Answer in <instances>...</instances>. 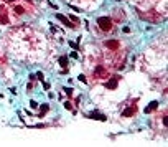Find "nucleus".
Listing matches in <instances>:
<instances>
[{"label":"nucleus","mask_w":168,"mask_h":147,"mask_svg":"<svg viewBox=\"0 0 168 147\" xmlns=\"http://www.w3.org/2000/svg\"><path fill=\"white\" fill-rule=\"evenodd\" d=\"M105 46H109V48H117L119 43H117V41H105Z\"/></svg>","instance_id":"20e7f679"},{"label":"nucleus","mask_w":168,"mask_h":147,"mask_svg":"<svg viewBox=\"0 0 168 147\" xmlns=\"http://www.w3.org/2000/svg\"><path fill=\"white\" fill-rule=\"evenodd\" d=\"M15 12H17V13H18V15H22V13H23V12H25V10H23V8H22V7H15Z\"/></svg>","instance_id":"0eeeda50"},{"label":"nucleus","mask_w":168,"mask_h":147,"mask_svg":"<svg viewBox=\"0 0 168 147\" xmlns=\"http://www.w3.org/2000/svg\"><path fill=\"white\" fill-rule=\"evenodd\" d=\"M64 108H66V109H71V103H69V101L64 103Z\"/></svg>","instance_id":"9b49d317"},{"label":"nucleus","mask_w":168,"mask_h":147,"mask_svg":"<svg viewBox=\"0 0 168 147\" xmlns=\"http://www.w3.org/2000/svg\"><path fill=\"white\" fill-rule=\"evenodd\" d=\"M155 108H157V103H152L150 106H147V108H145V112H150V111L155 109Z\"/></svg>","instance_id":"39448f33"},{"label":"nucleus","mask_w":168,"mask_h":147,"mask_svg":"<svg viewBox=\"0 0 168 147\" xmlns=\"http://www.w3.org/2000/svg\"><path fill=\"white\" fill-rule=\"evenodd\" d=\"M89 117H91V119H99V121H105V116H104V114H101V112H91V114H89Z\"/></svg>","instance_id":"f03ea898"},{"label":"nucleus","mask_w":168,"mask_h":147,"mask_svg":"<svg viewBox=\"0 0 168 147\" xmlns=\"http://www.w3.org/2000/svg\"><path fill=\"white\" fill-rule=\"evenodd\" d=\"M30 106H32V108H38V103H36V101H32V103H30Z\"/></svg>","instance_id":"1a4fd4ad"},{"label":"nucleus","mask_w":168,"mask_h":147,"mask_svg":"<svg viewBox=\"0 0 168 147\" xmlns=\"http://www.w3.org/2000/svg\"><path fill=\"white\" fill-rule=\"evenodd\" d=\"M56 18H58V20H61V22H63V23H64L66 27H73V25H71V22L68 20L66 17H63V15H59V13H56Z\"/></svg>","instance_id":"7ed1b4c3"},{"label":"nucleus","mask_w":168,"mask_h":147,"mask_svg":"<svg viewBox=\"0 0 168 147\" xmlns=\"http://www.w3.org/2000/svg\"><path fill=\"white\" fill-rule=\"evenodd\" d=\"M64 91H66L68 96H71V94H73V89H69V88H64Z\"/></svg>","instance_id":"6e6552de"},{"label":"nucleus","mask_w":168,"mask_h":147,"mask_svg":"<svg viewBox=\"0 0 168 147\" xmlns=\"http://www.w3.org/2000/svg\"><path fill=\"white\" fill-rule=\"evenodd\" d=\"M79 81H82V83H86V76H84V74H79Z\"/></svg>","instance_id":"9d476101"},{"label":"nucleus","mask_w":168,"mask_h":147,"mask_svg":"<svg viewBox=\"0 0 168 147\" xmlns=\"http://www.w3.org/2000/svg\"><path fill=\"white\" fill-rule=\"evenodd\" d=\"M97 25L101 27L102 32H109V30L112 28V22H110V18H107V17H99V18H97Z\"/></svg>","instance_id":"f257e3e1"},{"label":"nucleus","mask_w":168,"mask_h":147,"mask_svg":"<svg viewBox=\"0 0 168 147\" xmlns=\"http://www.w3.org/2000/svg\"><path fill=\"white\" fill-rule=\"evenodd\" d=\"M36 76H38V79H41V81H45V79H43V74H41V73H36Z\"/></svg>","instance_id":"f8f14e48"},{"label":"nucleus","mask_w":168,"mask_h":147,"mask_svg":"<svg viewBox=\"0 0 168 147\" xmlns=\"http://www.w3.org/2000/svg\"><path fill=\"white\" fill-rule=\"evenodd\" d=\"M59 63H61V66H64V68H66V66H68V58H66V56H63V58L59 60Z\"/></svg>","instance_id":"423d86ee"}]
</instances>
